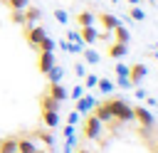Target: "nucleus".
Masks as SVG:
<instances>
[{
  "label": "nucleus",
  "mask_w": 158,
  "mask_h": 153,
  "mask_svg": "<svg viewBox=\"0 0 158 153\" xmlns=\"http://www.w3.org/2000/svg\"><path fill=\"white\" fill-rule=\"evenodd\" d=\"M104 104H106V109L111 111V116H114L116 121H121V123H126V121H133V106H128L123 99L114 96V99H106Z\"/></svg>",
  "instance_id": "obj_1"
},
{
  "label": "nucleus",
  "mask_w": 158,
  "mask_h": 153,
  "mask_svg": "<svg viewBox=\"0 0 158 153\" xmlns=\"http://www.w3.org/2000/svg\"><path fill=\"white\" fill-rule=\"evenodd\" d=\"M101 131H104V123L91 114V116L84 121V138H89V141H99V138H101Z\"/></svg>",
  "instance_id": "obj_2"
},
{
  "label": "nucleus",
  "mask_w": 158,
  "mask_h": 153,
  "mask_svg": "<svg viewBox=\"0 0 158 153\" xmlns=\"http://www.w3.org/2000/svg\"><path fill=\"white\" fill-rule=\"evenodd\" d=\"M133 118L138 121V126H146V128H153V123H156L146 106H133Z\"/></svg>",
  "instance_id": "obj_3"
},
{
  "label": "nucleus",
  "mask_w": 158,
  "mask_h": 153,
  "mask_svg": "<svg viewBox=\"0 0 158 153\" xmlns=\"http://www.w3.org/2000/svg\"><path fill=\"white\" fill-rule=\"evenodd\" d=\"M44 35H47V32H44V27H42V25H30V27H27V32H25L27 42H30L35 49H37V44L42 42V37H44Z\"/></svg>",
  "instance_id": "obj_4"
},
{
  "label": "nucleus",
  "mask_w": 158,
  "mask_h": 153,
  "mask_svg": "<svg viewBox=\"0 0 158 153\" xmlns=\"http://www.w3.org/2000/svg\"><path fill=\"white\" fill-rule=\"evenodd\" d=\"M148 74V69H146V64H133V67H128V81L133 84V86H138L141 81H143V76Z\"/></svg>",
  "instance_id": "obj_5"
},
{
  "label": "nucleus",
  "mask_w": 158,
  "mask_h": 153,
  "mask_svg": "<svg viewBox=\"0 0 158 153\" xmlns=\"http://www.w3.org/2000/svg\"><path fill=\"white\" fill-rule=\"evenodd\" d=\"M22 15H25V27L37 25V22L42 20V10H40V7H25V10H22Z\"/></svg>",
  "instance_id": "obj_6"
},
{
  "label": "nucleus",
  "mask_w": 158,
  "mask_h": 153,
  "mask_svg": "<svg viewBox=\"0 0 158 153\" xmlns=\"http://www.w3.org/2000/svg\"><path fill=\"white\" fill-rule=\"evenodd\" d=\"M94 104H96V99H94V96H89V94H84V96H79V99H77V109H74V111L86 114V111H91V109H94Z\"/></svg>",
  "instance_id": "obj_7"
},
{
  "label": "nucleus",
  "mask_w": 158,
  "mask_h": 153,
  "mask_svg": "<svg viewBox=\"0 0 158 153\" xmlns=\"http://www.w3.org/2000/svg\"><path fill=\"white\" fill-rule=\"evenodd\" d=\"M37 64H40V72L47 74L49 67L54 64V52H40V62H37Z\"/></svg>",
  "instance_id": "obj_8"
},
{
  "label": "nucleus",
  "mask_w": 158,
  "mask_h": 153,
  "mask_svg": "<svg viewBox=\"0 0 158 153\" xmlns=\"http://www.w3.org/2000/svg\"><path fill=\"white\" fill-rule=\"evenodd\" d=\"M40 106H42V111H59V101L54 96H49V94L40 96Z\"/></svg>",
  "instance_id": "obj_9"
},
{
  "label": "nucleus",
  "mask_w": 158,
  "mask_h": 153,
  "mask_svg": "<svg viewBox=\"0 0 158 153\" xmlns=\"http://www.w3.org/2000/svg\"><path fill=\"white\" fill-rule=\"evenodd\" d=\"M94 116H96L101 123H109V121L114 118V116H111V111L106 109V104H104V101H101V104H94Z\"/></svg>",
  "instance_id": "obj_10"
},
{
  "label": "nucleus",
  "mask_w": 158,
  "mask_h": 153,
  "mask_svg": "<svg viewBox=\"0 0 158 153\" xmlns=\"http://www.w3.org/2000/svg\"><path fill=\"white\" fill-rule=\"evenodd\" d=\"M84 47H86V44H81V42H67V39H59V49H64V52H69V54H81Z\"/></svg>",
  "instance_id": "obj_11"
},
{
  "label": "nucleus",
  "mask_w": 158,
  "mask_h": 153,
  "mask_svg": "<svg viewBox=\"0 0 158 153\" xmlns=\"http://www.w3.org/2000/svg\"><path fill=\"white\" fill-rule=\"evenodd\" d=\"M35 151H37V146L32 138H27V136L17 138V153H35Z\"/></svg>",
  "instance_id": "obj_12"
},
{
  "label": "nucleus",
  "mask_w": 158,
  "mask_h": 153,
  "mask_svg": "<svg viewBox=\"0 0 158 153\" xmlns=\"http://www.w3.org/2000/svg\"><path fill=\"white\" fill-rule=\"evenodd\" d=\"M79 35H81V42H84V44H94V42H96V37H99V35H96V30H94V25L81 27V30H79Z\"/></svg>",
  "instance_id": "obj_13"
},
{
  "label": "nucleus",
  "mask_w": 158,
  "mask_h": 153,
  "mask_svg": "<svg viewBox=\"0 0 158 153\" xmlns=\"http://www.w3.org/2000/svg\"><path fill=\"white\" fill-rule=\"evenodd\" d=\"M62 76H64V69H62L59 64H52L49 72H47V81H49V84H59Z\"/></svg>",
  "instance_id": "obj_14"
},
{
  "label": "nucleus",
  "mask_w": 158,
  "mask_h": 153,
  "mask_svg": "<svg viewBox=\"0 0 158 153\" xmlns=\"http://www.w3.org/2000/svg\"><path fill=\"white\" fill-rule=\"evenodd\" d=\"M42 121L47 128H57L59 126V111H42Z\"/></svg>",
  "instance_id": "obj_15"
},
{
  "label": "nucleus",
  "mask_w": 158,
  "mask_h": 153,
  "mask_svg": "<svg viewBox=\"0 0 158 153\" xmlns=\"http://www.w3.org/2000/svg\"><path fill=\"white\" fill-rule=\"evenodd\" d=\"M47 91H49V96H54L59 104L67 99V89L62 86V81H59V84H49V89H47Z\"/></svg>",
  "instance_id": "obj_16"
},
{
  "label": "nucleus",
  "mask_w": 158,
  "mask_h": 153,
  "mask_svg": "<svg viewBox=\"0 0 158 153\" xmlns=\"http://www.w3.org/2000/svg\"><path fill=\"white\" fill-rule=\"evenodd\" d=\"M126 52H128V44H123V42H114V44L109 47V57H114V59L123 57Z\"/></svg>",
  "instance_id": "obj_17"
},
{
  "label": "nucleus",
  "mask_w": 158,
  "mask_h": 153,
  "mask_svg": "<svg viewBox=\"0 0 158 153\" xmlns=\"http://www.w3.org/2000/svg\"><path fill=\"white\" fill-rule=\"evenodd\" d=\"M99 22H101L106 30H114V27L118 25V17H114V15H109V12H99Z\"/></svg>",
  "instance_id": "obj_18"
},
{
  "label": "nucleus",
  "mask_w": 158,
  "mask_h": 153,
  "mask_svg": "<svg viewBox=\"0 0 158 153\" xmlns=\"http://www.w3.org/2000/svg\"><path fill=\"white\" fill-rule=\"evenodd\" d=\"M111 32L116 35V42H123V44H128V39H131V35H128V30H126V27H123L121 22H118V25H116V27H114Z\"/></svg>",
  "instance_id": "obj_19"
},
{
  "label": "nucleus",
  "mask_w": 158,
  "mask_h": 153,
  "mask_svg": "<svg viewBox=\"0 0 158 153\" xmlns=\"http://www.w3.org/2000/svg\"><path fill=\"white\" fill-rule=\"evenodd\" d=\"M81 57H84V62H86V64H99V59H101V57H99V52H96V49H91V47H84V49H81Z\"/></svg>",
  "instance_id": "obj_20"
},
{
  "label": "nucleus",
  "mask_w": 158,
  "mask_h": 153,
  "mask_svg": "<svg viewBox=\"0 0 158 153\" xmlns=\"http://www.w3.org/2000/svg\"><path fill=\"white\" fill-rule=\"evenodd\" d=\"M0 153H17V138H5V141H0Z\"/></svg>",
  "instance_id": "obj_21"
},
{
  "label": "nucleus",
  "mask_w": 158,
  "mask_h": 153,
  "mask_svg": "<svg viewBox=\"0 0 158 153\" xmlns=\"http://www.w3.org/2000/svg\"><path fill=\"white\" fill-rule=\"evenodd\" d=\"M94 15L91 12H77V25L79 27H89V25H94Z\"/></svg>",
  "instance_id": "obj_22"
},
{
  "label": "nucleus",
  "mask_w": 158,
  "mask_h": 153,
  "mask_svg": "<svg viewBox=\"0 0 158 153\" xmlns=\"http://www.w3.org/2000/svg\"><path fill=\"white\" fill-rule=\"evenodd\" d=\"M37 49H40V52H54V39H49V37L44 35V37H42V42L37 44Z\"/></svg>",
  "instance_id": "obj_23"
},
{
  "label": "nucleus",
  "mask_w": 158,
  "mask_h": 153,
  "mask_svg": "<svg viewBox=\"0 0 158 153\" xmlns=\"http://www.w3.org/2000/svg\"><path fill=\"white\" fill-rule=\"evenodd\" d=\"M96 84H99V89H101L104 94H111V91H114V81L104 79V76H101V79H96Z\"/></svg>",
  "instance_id": "obj_24"
},
{
  "label": "nucleus",
  "mask_w": 158,
  "mask_h": 153,
  "mask_svg": "<svg viewBox=\"0 0 158 153\" xmlns=\"http://www.w3.org/2000/svg\"><path fill=\"white\" fill-rule=\"evenodd\" d=\"M128 15H131V20H136V22L146 20V12H143L141 7H131V10H128Z\"/></svg>",
  "instance_id": "obj_25"
},
{
  "label": "nucleus",
  "mask_w": 158,
  "mask_h": 153,
  "mask_svg": "<svg viewBox=\"0 0 158 153\" xmlns=\"http://www.w3.org/2000/svg\"><path fill=\"white\" fill-rule=\"evenodd\" d=\"M10 5V10H25L27 7V0H5Z\"/></svg>",
  "instance_id": "obj_26"
},
{
  "label": "nucleus",
  "mask_w": 158,
  "mask_h": 153,
  "mask_svg": "<svg viewBox=\"0 0 158 153\" xmlns=\"http://www.w3.org/2000/svg\"><path fill=\"white\" fill-rule=\"evenodd\" d=\"M67 42H81L79 30H67ZM81 44H84V42H81Z\"/></svg>",
  "instance_id": "obj_27"
},
{
  "label": "nucleus",
  "mask_w": 158,
  "mask_h": 153,
  "mask_svg": "<svg viewBox=\"0 0 158 153\" xmlns=\"http://www.w3.org/2000/svg\"><path fill=\"white\" fill-rule=\"evenodd\" d=\"M96 74H84V89H91V86H96Z\"/></svg>",
  "instance_id": "obj_28"
},
{
  "label": "nucleus",
  "mask_w": 158,
  "mask_h": 153,
  "mask_svg": "<svg viewBox=\"0 0 158 153\" xmlns=\"http://www.w3.org/2000/svg\"><path fill=\"white\" fill-rule=\"evenodd\" d=\"M84 94H86V91H84V86H81V84H77V86H74V89H72L67 96H72V99L77 101V99H79V96H84Z\"/></svg>",
  "instance_id": "obj_29"
},
{
  "label": "nucleus",
  "mask_w": 158,
  "mask_h": 153,
  "mask_svg": "<svg viewBox=\"0 0 158 153\" xmlns=\"http://www.w3.org/2000/svg\"><path fill=\"white\" fill-rule=\"evenodd\" d=\"M114 72H116V76H128V67H126V64H121V62H116Z\"/></svg>",
  "instance_id": "obj_30"
},
{
  "label": "nucleus",
  "mask_w": 158,
  "mask_h": 153,
  "mask_svg": "<svg viewBox=\"0 0 158 153\" xmlns=\"http://www.w3.org/2000/svg\"><path fill=\"white\" fill-rule=\"evenodd\" d=\"M12 22L25 25V15H22V10H12Z\"/></svg>",
  "instance_id": "obj_31"
},
{
  "label": "nucleus",
  "mask_w": 158,
  "mask_h": 153,
  "mask_svg": "<svg viewBox=\"0 0 158 153\" xmlns=\"http://www.w3.org/2000/svg\"><path fill=\"white\" fill-rule=\"evenodd\" d=\"M54 20H57V22H62V25H67V20H69V15H67L64 10H57V12H54Z\"/></svg>",
  "instance_id": "obj_32"
},
{
  "label": "nucleus",
  "mask_w": 158,
  "mask_h": 153,
  "mask_svg": "<svg viewBox=\"0 0 158 153\" xmlns=\"http://www.w3.org/2000/svg\"><path fill=\"white\" fill-rule=\"evenodd\" d=\"M116 79H118L116 86H121V89H131V86H133V84L128 81V76H116Z\"/></svg>",
  "instance_id": "obj_33"
},
{
  "label": "nucleus",
  "mask_w": 158,
  "mask_h": 153,
  "mask_svg": "<svg viewBox=\"0 0 158 153\" xmlns=\"http://www.w3.org/2000/svg\"><path fill=\"white\" fill-rule=\"evenodd\" d=\"M79 118H81V114H79V111H72V114L67 116V123H72V126H77V123H79Z\"/></svg>",
  "instance_id": "obj_34"
},
{
  "label": "nucleus",
  "mask_w": 158,
  "mask_h": 153,
  "mask_svg": "<svg viewBox=\"0 0 158 153\" xmlns=\"http://www.w3.org/2000/svg\"><path fill=\"white\" fill-rule=\"evenodd\" d=\"M74 74H77V76H79V79H81V76H84V74H86V67H84V64H81V62H77V64H74Z\"/></svg>",
  "instance_id": "obj_35"
},
{
  "label": "nucleus",
  "mask_w": 158,
  "mask_h": 153,
  "mask_svg": "<svg viewBox=\"0 0 158 153\" xmlns=\"http://www.w3.org/2000/svg\"><path fill=\"white\" fill-rule=\"evenodd\" d=\"M136 96H138V99H146V96H148V94H146V91H143V89H136Z\"/></svg>",
  "instance_id": "obj_36"
},
{
  "label": "nucleus",
  "mask_w": 158,
  "mask_h": 153,
  "mask_svg": "<svg viewBox=\"0 0 158 153\" xmlns=\"http://www.w3.org/2000/svg\"><path fill=\"white\" fill-rule=\"evenodd\" d=\"M128 2H131V5H138V2H141V0H128Z\"/></svg>",
  "instance_id": "obj_37"
},
{
  "label": "nucleus",
  "mask_w": 158,
  "mask_h": 153,
  "mask_svg": "<svg viewBox=\"0 0 158 153\" xmlns=\"http://www.w3.org/2000/svg\"><path fill=\"white\" fill-rule=\"evenodd\" d=\"M77 153H89V151H86V148H79V151H77Z\"/></svg>",
  "instance_id": "obj_38"
},
{
  "label": "nucleus",
  "mask_w": 158,
  "mask_h": 153,
  "mask_svg": "<svg viewBox=\"0 0 158 153\" xmlns=\"http://www.w3.org/2000/svg\"><path fill=\"white\" fill-rule=\"evenodd\" d=\"M153 57H156V59H158V52H153Z\"/></svg>",
  "instance_id": "obj_39"
},
{
  "label": "nucleus",
  "mask_w": 158,
  "mask_h": 153,
  "mask_svg": "<svg viewBox=\"0 0 158 153\" xmlns=\"http://www.w3.org/2000/svg\"><path fill=\"white\" fill-rule=\"evenodd\" d=\"M109 2H118V0H109Z\"/></svg>",
  "instance_id": "obj_40"
},
{
  "label": "nucleus",
  "mask_w": 158,
  "mask_h": 153,
  "mask_svg": "<svg viewBox=\"0 0 158 153\" xmlns=\"http://www.w3.org/2000/svg\"><path fill=\"white\" fill-rule=\"evenodd\" d=\"M151 2H158V0H151Z\"/></svg>",
  "instance_id": "obj_41"
},
{
  "label": "nucleus",
  "mask_w": 158,
  "mask_h": 153,
  "mask_svg": "<svg viewBox=\"0 0 158 153\" xmlns=\"http://www.w3.org/2000/svg\"><path fill=\"white\" fill-rule=\"evenodd\" d=\"M156 148H158V141H156Z\"/></svg>",
  "instance_id": "obj_42"
},
{
  "label": "nucleus",
  "mask_w": 158,
  "mask_h": 153,
  "mask_svg": "<svg viewBox=\"0 0 158 153\" xmlns=\"http://www.w3.org/2000/svg\"><path fill=\"white\" fill-rule=\"evenodd\" d=\"M0 2H5V0H0Z\"/></svg>",
  "instance_id": "obj_43"
},
{
  "label": "nucleus",
  "mask_w": 158,
  "mask_h": 153,
  "mask_svg": "<svg viewBox=\"0 0 158 153\" xmlns=\"http://www.w3.org/2000/svg\"><path fill=\"white\" fill-rule=\"evenodd\" d=\"M156 106H158V104H156Z\"/></svg>",
  "instance_id": "obj_44"
}]
</instances>
